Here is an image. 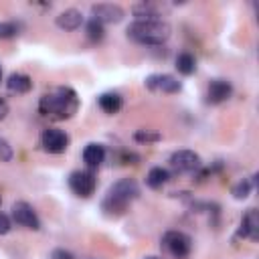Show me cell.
I'll list each match as a JSON object with an SVG mask.
<instances>
[{"label": "cell", "instance_id": "1", "mask_svg": "<svg viewBox=\"0 0 259 259\" xmlns=\"http://www.w3.org/2000/svg\"><path fill=\"white\" fill-rule=\"evenodd\" d=\"M77 109L79 97L71 87H53L38 101V111L51 119H69L77 113Z\"/></svg>", "mask_w": 259, "mask_h": 259}, {"label": "cell", "instance_id": "16", "mask_svg": "<svg viewBox=\"0 0 259 259\" xmlns=\"http://www.w3.org/2000/svg\"><path fill=\"white\" fill-rule=\"evenodd\" d=\"M97 103L105 113H117L121 109V105H123V99H121L119 93H101Z\"/></svg>", "mask_w": 259, "mask_h": 259}, {"label": "cell", "instance_id": "12", "mask_svg": "<svg viewBox=\"0 0 259 259\" xmlns=\"http://www.w3.org/2000/svg\"><path fill=\"white\" fill-rule=\"evenodd\" d=\"M239 237L243 239H251L257 241L259 239V212L257 208H249L243 219H241V229H239Z\"/></svg>", "mask_w": 259, "mask_h": 259}, {"label": "cell", "instance_id": "18", "mask_svg": "<svg viewBox=\"0 0 259 259\" xmlns=\"http://www.w3.org/2000/svg\"><path fill=\"white\" fill-rule=\"evenodd\" d=\"M132 12L136 14V18L138 20H160L158 16V8L154 6V4H146V2H142V4H136L134 8H132Z\"/></svg>", "mask_w": 259, "mask_h": 259}, {"label": "cell", "instance_id": "29", "mask_svg": "<svg viewBox=\"0 0 259 259\" xmlns=\"http://www.w3.org/2000/svg\"><path fill=\"white\" fill-rule=\"evenodd\" d=\"M0 81H2V69H0Z\"/></svg>", "mask_w": 259, "mask_h": 259}, {"label": "cell", "instance_id": "26", "mask_svg": "<svg viewBox=\"0 0 259 259\" xmlns=\"http://www.w3.org/2000/svg\"><path fill=\"white\" fill-rule=\"evenodd\" d=\"M51 259H73V255L69 251H65V249H55Z\"/></svg>", "mask_w": 259, "mask_h": 259}, {"label": "cell", "instance_id": "22", "mask_svg": "<svg viewBox=\"0 0 259 259\" xmlns=\"http://www.w3.org/2000/svg\"><path fill=\"white\" fill-rule=\"evenodd\" d=\"M14 34H18V26L14 22H2L0 24V38H10Z\"/></svg>", "mask_w": 259, "mask_h": 259}, {"label": "cell", "instance_id": "13", "mask_svg": "<svg viewBox=\"0 0 259 259\" xmlns=\"http://www.w3.org/2000/svg\"><path fill=\"white\" fill-rule=\"evenodd\" d=\"M83 24V14L75 8H69L57 16V26L63 30H77Z\"/></svg>", "mask_w": 259, "mask_h": 259}, {"label": "cell", "instance_id": "2", "mask_svg": "<svg viewBox=\"0 0 259 259\" xmlns=\"http://www.w3.org/2000/svg\"><path fill=\"white\" fill-rule=\"evenodd\" d=\"M140 196V186L134 178H121L109 186L105 198L101 200V208L109 217H119L127 210V206Z\"/></svg>", "mask_w": 259, "mask_h": 259}, {"label": "cell", "instance_id": "27", "mask_svg": "<svg viewBox=\"0 0 259 259\" xmlns=\"http://www.w3.org/2000/svg\"><path fill=\"white\" fill-rule=\"evenodd\" d=\"M8 109H10V107H8V103H6V101L0 97V121H2V119L8 115Z\"/></svg>", "mask_w": 259, "mask_h": 259}, {"label": "cell", "instance_id": "11", "mask_svg": "<svg viewBox=\"0 0 259 259\" xmlns=\"http://www.w3.org/2000/svg\"><path fill=\"white\" fill-rule=\"evenodd\" d=\"M231 93H233V87H231V83L227 79H214L206 87V101L217 105V103L227 101L231 97Z\"/></svg>", "mask_w": 259, "mask_h": 259}, {"label": "cell", "instance_id": "20", "mask_svg": "<svg viewBox=\"0 0 259 259\" xmlns=\"http://www.w3.org/2000/svg\"><path fill=\"white\" fill-rule=\"evenodd\" d=\"M253 186H255V180H253V178H243V180L233 188V196H235V198H247V196L251 194Z\"/></svg>", "mask_w": 259, "mask_h": 259}, {"label": "cell", "instance_id": "14", "mask_svg": "<svg viewBox=\"0 0 259 259\" xmlns=\"http://www.w3.org/2000/svg\"><path fill=\"white\" fill-rule=\"evenodd\" d=\"M105 160V148L101 144H87L83 150V162L89 168H97L101 166V162Z\"/></svg>", "mask_w": 259, "mask_h": 259}, {"label": "cell", "instance_id": "24", "mask_svg": "<svg viewBox=\"0 0 259 259\" xmlns=\"http://www.w3.org/2000/svg\"><path fill=\"white\" fill-rule=\"evenodd\" d=\"M136 142H158L160 140V134H150V132H136Z\"/></svg>", "mask_w": 259, "mask_h": 259}, {"label": "cell", "instance_id": "10", "mask_svg": "<svg viewBox=\"0 0 259 259\" xmlns=\"http://www.w3.org/2000/svg\"><path fill=\"white\" fill-rule=\"evenodd\" d=\"M91 16H93V20H97L101 24H115L125 16V12L117 4H93Z\"/></svg>", "mask_w": 259, "mask_h": 259}, {"label": "cell", "instance_id": "6", "mask_svg": "<svg viewBox=\"0 0 259 259\" xmlns=\"http://www.w3.org/2000/svg\"><path fill=\"white\" fill-rule=\"evenodd\" d=\"M69 142H71L69 136L63 130H57V127H47L40 134V146L49 154H63L69 148Z\"/></svg>", "mask_w": 259, "mask_h": 259}, {"label": "cell", "instance_id": "3", "mask_svg": "<svg viewBox=\"0 0 259 259\" xmlns=\"http://www.w3.org/2000/svg\"><path fill=\"white\" fill-rule=\"evenodd\" d=\"M127 38L138 45H162L170 38V24L160 20H134L127 26Z\"/></svg>", "mask_w": 259, "mask_h": 259}, {"label": "cell", "instance_id": "28", "mask_svg": "<svg viewBox=\"0 0 259 259\" xmlns=\"http://www.w3.org/2000/svg\"><path fill=\"white\" fill-rule=\"evenodd\" d=\"M146 259H160V257H146Z\"/></svg>", "mask_w": 259, "mask_h": 259}, {"label": "cell", "instance_id": "25", "mask_svg": "<svg viewBox=\"0 0 259 259\" xmlns=\"http://www.w3.org/2000/svg\"><path fill=\"white\" fill-rule=\"evenodd\" d=\"M10 229H12V225H10V219H8L4 212H0V235H6Z\"/></svg>", "mask_w": 259, "mask_h": 259}, {"label": "cell", "instance_id": "19", "mask_svg": "<svg viewBox=\"0 0 259 259\" xmlns=\"http://www.w3.org/2000/svg\"><path fill=\"white\" fill-rule=\"evenodd\" d=\"M176 69L182 75H192L196 71V59L190 53H180L176 57Z\"/></svg>", "mask_w": 259, "mask_h": 259}, {"label": "cell", "instance_id": "7", "mask_svg": "<svg viewBox=\"0 0 259 259\" xmlns=\"http://www.w3.org/2000/svg\"><path fill=\"white\" fill-rule=\"evenodd\" d=\"M12 219L20 227H26V229H32V231L40 229V219L36 217L34 208L24 200H18V202L12 204Z\"/></svg>", "mask_w": 259, "mask_h": 259}, {"label": "cell", "instance_id": "4", "mask_svg": "<svg viewBox=\"0 0 259 259\" xmlns=\"http://www.w3.org/2000/svg\"><path fill=\"white\" fill-rule=\"evenodd\" d=\"M162 247L172 255V257H186L192 249V239L182 233V231H168L162 237Z\"/></svg>", "mask_w": 259, "mask_h": 259}, {"label": "cell", "instance_id": "21", "mask_svg": "<svg viewBox=\"0 0 259 259\" xmlns=\"http://www.w3.org/2000/svg\"><path fill=\"white\" fill-rule=\"evenodd\" d=\"M103 32H105V30H103V24H101V22H97V20H93V18L87 22V36H89L91 42H99V40L103 38Z\"/></svg>", "mask_w": 259, "mask_h": 259}, {"label": "cell", "instance_id": "15", "mask_svg": "<svg viewBox=\"0 0 259 259\" xmlns=\"http://www.w3.org/2000/svg\"><path fill=\"white\" fill-rule=\"evenodd\" d=\"M6 87L12 93H26L32 87V79L28 75H22V73H12L6 81Z\"/></svg>", "mask_w": 259, "mask_h": 259}, {"label": "cell", "instance_id": "17", "mask_svg": "<svg viewBox=\"0 0 259 259\" xmlns=\"http://www.w3.org/2000/svg\"><path fill=\"white\" fill-rule=\"evenodd\" d=\"M170 180V172L166 170V168H162V166H156V168H152L150 172H148V176H146V184L150 186V188H162L166 182Z\"/></svg>", "mask_w": 259, "mask_h": 259}, {"label": "cell", "instance_id": "9", "mask_svg": "<svg viewBox=\"0 0 259 259\" xmlns=\"http://www.w3.org/2000/svg\"><path fill=\"white\" fill-rule=\"evenodd\" d=\"M146 87L150 91H162V93H178L182 89V83L168 73H156L146 79Z\"/></svg>", "mask_w": 259, "mask_h": 259}, {"label": "cell", "instance_id": "23", "mask_svg": "<svg viewBox=\"0 0 259 259\" xmlns=\"http://www.w3.org/2000/svg\"><path fill=\"white\" fill-rule=\"evenodd\" d=\"M12 148H10V144L4 140V138H0V162H10L12 160Z\"/></svg>", "mask_w": 259, "mask_h": 259}, {"label": "cell", "instance_id": "5", "mask_svg": "<svg viewBox=\"0 0 259 259\" xmlns=\"http://www.w3.org/2000/svg\"><path fill=\"white\" fill-rule=\"evenodd\" d=\"M95 184H97V180L91 170H75L69 176V188L81 198L91 196L95 192Z\"/></svg>", "mask_w": 259, "mask_h": 259}, {"label": "cell", "instance_id": "8", "mask_svg": "<svg viewBox=\"0 0 259 259\" xmlns=\"http://www.w3.org/2000/svg\"><path fill=\"white\" fill-rule=\"evenodd\" d=\"M200 156L192 150H178L170 156V166L176 172H194L200 168Z\"/></svg>", "mask_w": 259, "mask_h": 259}]
</instances>
